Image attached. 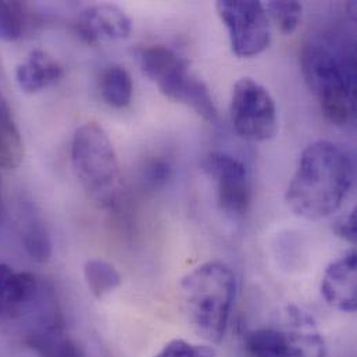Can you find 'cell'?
I'll use <instances>...</instances> for the list:
<instances>
[{"mask_svg":"<svg viewBox=\"0 0 357 357\" xmlns=\"http://www.w3.org/2000/svg\"><path fill=\"white\" fill-rule=\"evenodd\" d=\"M245 348L250 357H299L289 331L259 328L245 338Z\"/></svg>","mask_w":357,"mask_h":357,"instance_id":"cell-14","label":"cell"},{"mask_svg":"<svg viewBox=\"0 0 357 357\" xmlns=\"http://www.w3.org/2000/svg\"><path fill=\"white\" fill-rule=\"evenodd\" d=\"M71 162L77 178L99 204L113 206L123 188L116 151L107 132L96 123L79 127L71 142Z\"/></svg>","mask_w":357,"mask_h":357,"instance_id":"cell-4","label":"cell"},{"mask_svg":"<svg viewBox=\"0 0 357 357\" xmlns=\"http://www.w3.org/2000/svg\"><path fill=\"white\" fill-rule=\"evenodd\" d=\"M63 74V67L57 60L36 49L29 53L24 63L17 66L15 79L24 92L33 93L56 84Z\"/></svg>","mask_w":357,"mask_h":357,"instance_id":"cell-12","label":"cell"},{"mask_svg":"<svg viewBox=\"0 0 357 357\" xmlns=\"http://www.w3.org/2000/svg\"><path fill=\"white\" fill-rule=\"evenodd\" d=\"M289 333L295 341L299 357L326 356V344L313 319L299 307L288 309Z\"/></svg>","mask_w":357,"mask_h":357,"instance_id":"cell-15","label":"cell"},{"mask_svg":"<svg viewBox=\"0 0 357 357\" xmlns=\"http://www.w3.org/2000/svg\"><path fill=\"white\" fill-rule=\"evenodd\" d=\"M334 231L338 236H341L342 239L351 242V243H356V210L354 208L352 211H349L347 215L341 217L334 227Z\"/></svg>","mask_w":357,"mask_h":357,"instance_id":"cell-23","label":"cell"},{"mask_svg":"<svg viewBox=\"0 0 357 357\" xmlns=\"http://www.w3.org/2000/svg\"><path fill=\"white\" fill-rule=\"evenodd\" d=\"M28 25V14L20 1H0V39H20Z\"/></svg>","mask_w":357,"mask_h":357,"instance_id":"cell-19","label":"cell"},{"mask_svg":"<svg viewBox=\"0 0 357 357\" xmlns=\"http://www.w3.org/2000/svg\"><path fill=\"white\" fill-rule=\"evenodd\" d=\"M235 291V275L221 261L204 263L183 277L182 299L195 330L204 340L218 344L224 338Z\"/></svg>","mask_w":357,"mask_h":357,"instance_id":"cell-3","label":"cell"},{"mask_svg":"<svg viewBox=\"0 0 357 357\" xmlns=\"http://www.w3.org/2000/svg\"><path fill=\"white\" fill-rule=\"evenodd\" d=\"M43 281L31 273H15L0 263V320L14 323L31 305Z\"/></svg>","mask_w":357,"mask_h":357,"instance_id":"cell-11","label":"cell"},{"mask_svg":"<svg viewBox=\"0 0 357 357\" xmlns=\"http://www.w3.org/2000/svg\"><path fill=\"white\" fill-rule=\"evenodd\" d=\"M203 172L215 183L218 207L231 218L243 217L252 203V179L245 163L225 152H211Z\"/></svg>","mask_w":357,"mask_h":357,"instance_id":"cell-8","label":"cell"},{"mask_svg":"<svg viewBox=\"0 0 357 357\" xmlns=\"http://www.w3.org/2000/svg\"><path fill=\"white\" fill-rule=\"evenodd\" d=\"M173 177V166L169 160L158 158L148 162L142 170V179L146 186L156 189L165 186Z\"/></svg>","mask_w":357,"mask_h":357,"instance_id":"cell-21","label":"cell"},{"mask_svg":"<svg viewBox=\"0 0 357 357\" xmlns=\"http://www.w3.org/2000/svg\"><path fill=\"white\" fill-rule=\"evenodd\" d=\"M229 112L235 132L246 141L266 142L278 131L275 102L253 78H241L234 85Z\"/></svg>","mask_w":357,"mask_h":357,"instance_id":"cell-6","label":"cell"},{"mask_svg":"<svg viewBox=\"0 0 357 357\" xmlns=\"http://www.w3.org/2000/svg\"><path fill=\"white\" fill-rule=\"evenodd\" d=\"M356 268L355 250L345 253L326 268L321 281V294L331 307L344 313L356 312Z\"/></svg>","mask_w":357,"mask_h":357,"instance_id":"cell-9","label":"cell"},{"mask_svg":"<svg viewBox=\"0 0 357 357\" xmlns=\"http://www.w3.org/2000/svg\"><path fill=\"white\" fill-rule=\"evenodd\" d=\"M220 20L228 29L232 52L239 57H253L271 42L270 18L266 7L253 0H220L215 3Z\"/></svg>","mask_w":357,"mask_h":357,"instance_id":"cell-7","label":"cell"},{"mask_svg":"<svg viewBox=\"0 0 357 357\" xmlns=\"http://www.w3.org/2000/svg\"><path fill=\"white\" fill-rule=\"evenodd\" d=\"M21 243L26 255L36 263H47L52 257V241L47 228L32 204H25L21 215Z\"/></svg>","mask_w":357,"mask_h":357,"instance_id":"cell-13","label":"cell"},{"mask_svg":"<svg viewBox=\"0 0 357 357\" xmlns=\"http://www.w3.org/2000/svg\"><path fill=\"white\" fill-rule=\"evenodd\" d=\"M138 61L145 73L172 100L186 105L207 123L217 121V107L206 84L189 70V63L176 50L153 45L138 50Z\"/></svg>","mask_w":357,"mask_h":357,"instance_id":"cell-5","label":"cell"},{"mask_svg":"<svg viewBox=\"0 0 357 357\" xmlns=\"http://www.w3.org/2000/svg\"><path fill=\"white\" fill-rule=\"evenodd\" d=\"M155 357H215L213 348L190 344L183 340L169 342Z\"/></svg>","mask_w":357,"mask_h":357,"instance_id":"cell-22","label":"cell"},{"mask_svg":"<svg viewBox=\"0 0 357 357\" xmlns=\"http://www.w3.org/2000/svg\"><path fill=\"white\" fill-rule=\"evenodd\" d=\"M302 73L324 117L337 127L356 119V50L338 33L312 38L302 49Z\"/></svg>","mask_w":357,"mask_h":357,"instance_id":"cell-2","label":"cell"},{"mask_svg":"<svg viewBox=\"0 0 357 357\" xmlns=\"http://www.w3.org/2000/svg\"><path fill=\"white\" fill-rule=\"evenodd\" d=\"M354 179L355 165L351 155L335 142L316 141L302 152L285 202L296 215L321 220L342 206Z\"/></svg>","mask_w":357,"mask_h":357,"instance_id":"cell-1","label":"cell"},{"mask_svg":"<svg viewBox=\"0 0 357 357\" xmlns=\"http://www.w3.org/2000/svg\"><path fill=\"white\" fill-rule=\"evenodd\" d=\"M84 277L91 294L100 299L121 284L120 273L113 264L102 259H91L84 266Z\"/></svg>","mask_w":357,"mask_h":357,"instance_id":"cell-18","label":"cell"},{"mask_svg":"<svg viewBox=\"0 0 357 357\" xmlns=\"http://www.w3.org/2000/svg\"><path fill=\"white\" fill-rule=\"evenodd\" d=\"M100 93L103 100L114 107L124 109L131 103L134 84L130 73L121 66L109 67L100 79Z\"/></svg>","mask_w":357,"mask_h":357,"instance_id":"cell-17","label":"cell"},{"mask_svg":"<svg viewBox=\"0 0 357 357\" xmlns=\"http://www.w3.org/2000/svg\"><path fill=\"white\" fill-rule=\"evenodd\" d=\"M268 18L271 17L280 31L291 35L299 26L303 14V6L295 0H273L264 4Z\"/></svg>","mask_w":357,"mask_h":357,"instance_id":"cell-20","label":"cell"},{"mask_svg":"<svg viewBox=\"0 0 357 357\" xmlns=\"http://www.w3.org/2000/svg\"><path fill=\"white\" fill-rule=\"evenodd\" d=\"M75 28L79 38L88 43L102 39H127L131 33V20L117 6L99 4L84 10Z\"/></svg>","mask_w":357,"mask_h":357,"instance_id":"cell-10","label":"cell"},{"mask_svg":"<svg viewBox=\"0 0 357 357\" xmlns=\"http://www.w3.org/2000/svg\"><path fill=\"white\" fill-rule=\"evenodd\" d=\"M24 146L11 110L0 95V169L13 170L20 166Z\"/></svg>","mask_w":357,"mask_h":357,"instance_id":"cell-16","label":"cell"}]
</instances>
